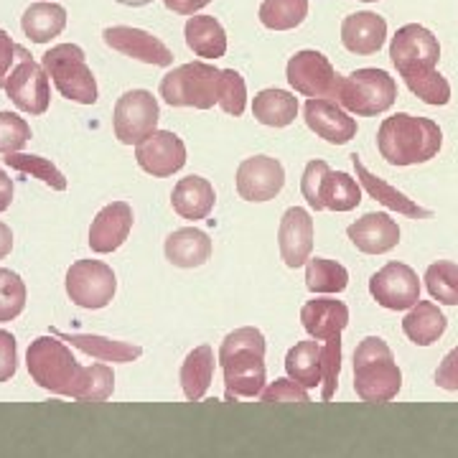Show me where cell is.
<instances>
[{
  "instance_id": "1",
  "label": "cell",
  "mask_w": 458,
  "mask_h": 458,
  "mask_svg": "<svg viewBox=\"0 0 458 458\" xmlns=\"http://www.w3.org/2000/svg\"><path fill=\"white\" fill-rule=\"evenodd\" d=\"M31 379L51 394L74 397L77 403H105L114 393V372L107 364L82 367L59 336L33 339L26 354Z\"/></svg>"
},
{
  "instance_id": "2",
  "label": "cell",
  "mask_w": 458,
  "mask_h": 458,
  "mask_svg": "<svg viewBox=\"0 0 458 458\" xmlns=\"http://www.w3.org/2000/svg\"><path fill=\"white\" fill-rule=\"evenodd\" d=\"M265 349V336L255 327L234 328L225 336L219 346V364L225 372L229 403H237V397H260L267 382Z\"/></svg>"
},
{
  "instance_id": "3",
  "label": "cell",
  "mask_w": 458,
  "mask_h": 458,
  "mask_svg": "<svg viewBox=\"0 0 458 458\" xmlns=\"http://www.w3.org/2000/svg\"><path fill=\"white\" fill-rule=\"evenodd\" d=\"M443 132L436 120L397 113L387 117L377 132V148L382 158L393 165L426 164L438 156Z\"/></svg>"
},
{
  "instance_id": "4",
  "label": "cell",
  "mask_w": 458,
  "mask_h": 458,
  "mask_svg": "<svg viewBox=\"0 0 458 458\" xmlns=\"http://www.w3.org/2000/svg\"><path fill=\"white\" fill-rule=\"evenodd\" d=\"M403 387L393 349L379 336H367L354 352V393L361 403H390Z\"/></svg>"
},
{
  "instance_id": "5",
  "label": "cell",
  "mask_w": 458,
  "mask_h": 458,
  "mask_svg": "<svg viewBox=\"0 0 458 458\" xmlns=\"http://www.w3.org/2000/svg\"><path fill=\"white\" fill-rule=\"evenodd\" d=\"M219 84H222V69L207 64V62H191V64L176 66L161 80V98L171 107H197L209 110L219 105Z\"/></svg>"
},
{
  "instance_id": "6",
  "label": "cell",
  "mask_w": 458,
  "mask_h": 458,
  "mask_svg": "<svg viewBox=\"0 0 458 458\" xmlns=\"http://www.w3.org/2000/svg\"><path fill=\"white\" fill-rule=\"evenodd\" d=\"M334 99L346 113L372 117L393 107L397 99V84L385 69H357L339 80Z\"/></svg>"
},
{
  "instance_id": "7",
  "label": "cell",
  "mask_w": 458,
  "mask_h": 458,
  "mask_svg": "<svg viewBox=\"0 0 458 458\" xmlns=\"http://www.w3.org/2000/svg\"><path fill=\"white\" fill-rule=\"evenodd\" d=\"M41 64L47 69L59 95L80 105L98 102V82L92 69L87 66L84 51L77 44H59L44 54Z\"/></svg>"
},
{
  "instance_id": "8",
  "label": "cell",
  "mask_w": 458,
  "mask_h": 458,
  "mask_svg": "<svg viewBox=\"0 0 458 458\" xmlns=\"http://www.w3.org/2000/svg\"><path fill=\"white\" fill-rule=\"evenodd\" d=\"M390 56L393 64L397 66L400 77L410 80L418 74L436 72V64L441 59V44L436 38V33L428 31L420 23H408L403 29H397L390 44Z\"/></svg>"
},
{
  "instance_id": "9",
  "label": "cell",
  "mask_w": 458,
  "mask_h": 458,
  "mask_svg": "<svg viewBox=\"0 0 458 458\" xmlns=\"http://www.w3.org/2000/svg\"><path fill=\"white\" fill-rule=\"evenodd\" d=\"M117 291L113 267L99 260H77L66 273V293L80 309H105Z\"/></svg>"
},
{
  "instance_id": "10",
  "label": "cell",
  "mask_w": 458,
  "mask_h": 458,
  "mask_svg": "<svg viewBox=\"0 0 458 458\" xmlns=\"http://www.w3.org/2000/svg\"><path fill=\"white\" fill-rule=\"evenodd\" d=\"M114 138L125 146H138L158 125V99L148 89H131L114 105Z\"/></svg>"
},
{
  "instance_id": "11",
  "label": "cell",
  "mask_w": 458,
  "mask_h": 458,
  "mask_svg": "<svg viewBox=\"0 0 458 458\" xmlns=\"http://www.w3.org/2000/svg\"><path fill=\"white\" fill-rule=\"evenodd\" d=\"M285 77L298 95L303 98H336V87L342 74H336L334 64L328 62L321 51L303 49L291 56Z\"/></svg>"
},
{
  "instance_id": "12",
  "label": "cell",
  "mask_w": 458,
  "mask_h": 458,
  "mask_svg": "<svg viewBox=\"0 0 458 458\" xmlns=\"http://www.w3.org/2000/svg\"><path fill=\"white\" fill-rule=\"evenodd\" d=\"M3 89L21 113L44 114L49 110V74H47L44 64L33 62L29 51L21 54V64L11 69V77L5 80Z\"/></svg>"
},
{
  "instance_id": "13",
  "label": "cell",
  "mask_w": 458,
  "mask_h": 458,
  "mask_svg": "<svg viewBox=\"0 0 458 458\" xmlns=\"http://www.w3.org/2000/svg\"><path fill=\"white\" fill-rule=\"evenodd\" d=\"M369 293L382 309L408 311L420 301V280L405 262H387L369 280Z\"/></svg>"
},
{
  "instance_id": "14",
  "label": "cell",
  "mask_w": 458,
  "mask_h": 458,
  "mask_svg": "<svg viewBox=\"0 0 458 458\" xmlns=\"http://www.w3.org/2000/svg\"><path fill=\"white\" fill-rule=\"evenodd\" d=\"M135 161L153 179L174 176L186 165V143L176 132L153 131L135 146Z\"/></svg>"
},
{
  "instance_id": "15",
  "label": "cell",
  "mask_w": 458,
  "mask_h": 458,
  "mask_svg": "<svg viewBox=\"0 0 458 458\" xmlns=\"http://www.w3.org/2000/svg\"><path fill=\"white\" fill-rule=\"evenodd\" d=\"M285 186V168L278 158L252 156L237 168V194L245 201H270Z\"/></svg>"
},
{
  "instance_id": "16",
  "label": "cell",
  "mask_w": 458,
  "mask_h": 458,
  "mask_svg": "<svg viewBox=\"0 0 458 458\" xmlns=\"http://www.w3.org/2000/svg\"><path fill=\"white\" fill-rule=\"evenodd\" d=\"M105 44L110 49L120 51L131 59L146 62L153 66H171L174 64V54L165 47L164 41L153 33L143 31V29H132V26H113L105 29Z\"/></svg>"
},
{
  "instance_id": "17",
  "label": "cell",
  "mask_w": 458,
  "mask_h": 458,
  "mask_svg": "<svg viewBox=\"0 0 458 458\" xmlns=\"http://www.w3.org/2000/svg\"><path fill=\"white\" fill-rule=\"evenodd\" d=\"M306 125L331 146H344L357 135V120L349 117L336 99L311 98L303 107Z\"/></svg>"
},
{
  "instance_id": "18",
  "label": "cell",
  "mask_w": 458,
  "mask_h": 458,
  "mask_svg": "<svg viewBox=\"0 0 458 458\" xmlns=\"http://www.w3.org/2000/svg\"><path fill=\"white\" fill-rule=\"evenodd\" d=\"M280 258L288 267H301L311 258L313 250V219L301 207H291L283 214L278 229Z\"/></svg>"
},
{
  "instance_id": "19",
  "label": "cell",
  "mask_w": 458,
  "mask_h": 458,
  "mask_svg": "<svg viewBox=\"0 0 458 458\" xmlns=\"http://www.w3.org/2000/svg\"><path fill=\"white\" fill-rule=\"evenodd\" d=\"M132 229V209L128 201H113L107 207H102L98 216L92 219L89 227V247L92 252L107 255L114 252L117 247L128 240Z\"/></svg>"
},
{
  "instance_id": "20",
  "label": "cell",
  "mask_w": 458,
  "mask_h": 458,
  "mask_svg": "<svg viewBox=\"0 0 458 458\" xmlns=\"http://www.w3.org/2000/svg\"><path fill=\"white\" fill-rule=\"evenodd\" d=\"M352 245L364 255H385L400 245V227L390 214L369 212L346 229Z\"/></svg>"
},
{
  "instance_id": "21",
  "label": "cell",
  "mask_w": 458,
  "mask_h": 458,
  "mask_svg": "<svg viewBox=\"0 0 458 458\" xmlns=\"http://www.w3.org/2000/svg\"><path fill=\"white\" fill-rule=\"evenodd\" d=\"M385 38H387V21L372 11H361L344 18L342 44L346 51L357 56H372L382 49Z\"/></svg>"
},
{
  "instance_id": "22",
  "label": "cell",
  "mask_w": 458,
  "mask_h": 458,
  "mask_svg": "<svg viewBox=\"0 0 458 458\" xmlns=\"http://www.w3.org/2000/svg\"><path fill=\"white\" fill-rule=\"evenodd\" d=\"M301 321L309 336L316 342H327L339 336L349 324V309L336 298H316L301 309Z\"/></svg>"
},
{
  "instance_id": "23",
  "label": "cell",
  "mask_w": 458,
  "mask_h": 458,
  "mask_svg": "<svg viewBox=\"0 0 458 458\" xmlns=\"http://www.w3.org/2000/svg\"><path fill=\"white\" fill-rule=\"evenodd\" d=\"M214 186L204 176H186L174 186V194H171V204H174V212L179 214L181 219H207L214 209Z\"/></svg>"
},
{
  "instance_id": "24",
  "label": "cell",
  "mask_w": 458,
  "mask_h": 458,
  "mask_svg": "<svg viewBox=\"0 0 458 458\" xmlns=\"http://www.w3.org/2000/svg\"><path fill=\"white\" fill-rule=\"evenodd\" d=\"M352 161H354V168H357V179H360L361 189H364L372 199H377L379 204H385L387 209H393V212L397 214H405L410 219H430V216H433L430 209L418 207L412 199L405 197L403 191H397V189L390 186L387 181L377 179L372 171H367V165L361 164L360 156H352Z\"/></svg>"
},
{
  "instance_id": "25",
  "label": "cell",
  "mask_w": 458,
  "mask_h": 458,
  "mask_svg": "<svg viewBox=\"0 0 458 458\" xmlns=\"http://www.w3.org/2000/svg\"><path fill=\"white\" fill-rule=\"evenodd\" d=\"M209 258H212V240L201 229H176L165 240V260L176 267H201Z\"/></svg>"
},
{
  "instance_id": "26",
  "label": "cell",
  "mask_w": 458,
  "mask_h": 458,
  "mask_svg": "<svg viewBox=\"0 0 458 458\" xmlns=\"http://www.w3.org/2000/svg\"><path fill=\"white\" fill-rule=\"evenodd\" d=\"M214 379V349L209 344H201L181 364V387L189 403L204 400Z\"/></svg>"
},
{
  "instance_id": "27",
  "label": "cell",
  "mask_w": 458,
  "mask_h": 458,
  "mask_svg": "<svg viewBox=\"0 0 458 458\" xmlns=\"http://www.w3.org/2000/svg\"><path fill=\"white\" fill-rule=\"evenodd\" d=\"M186 44L201 59H219L227 54V33L212 16H194L186 21Z\"/></svg>"
},
{
  "instance_id": "28",
  "label": "cell",
  "mask_w": 458,
  "mask_h": 458,
  "mask_svg": "<svg viewBox=\"0 0 458 458\" xmlns=\"http://www.w3.org/2000/svg\"><path fill=\"white\" fill-rule=\"evenodd\" d=\"M448 327L443 311L433 301H418L410 313L403 318V331L410 342L418 346H430L443 336V331Z\"/></svg>"
},
{
  "instance_id": "29",
  "label": "cell",
  "mask_w": 458,
  "mask_h": 458,
  "mask_svg": "<svg viewBox=\"0 0 458 458\" xmlns=\"http://www.w3.org/2000/svg\"><path fill=\"white\" fill-rule=\"evenodd\" d=\"M54 334L59 339H64L72 346H77L80 352L95 357L99 361H117V364H128V361H135L143 349L135 346V344H125V342H114V339H105V336H95V334H62L54 328Z\"/></svg>"
},
{
  "instance_id": "30",
  "label": "cell",
  "mask_w": 458,
  "mask_h": 458,
  "mask_svg": "<svg viewBox=\"0 0 458 458\" xmlns=\"http://www.w3.org/2000/svg\"><path fill=\"white\" fill-rule=\"evenodd\" d=\"M252 114L267 128H288L298 114V99L285 89H262L252 99Z\"/></svg>"
},
{
  "instance_id": "31",
  "label": "cell",
  "mask_w": 458,
  "mask_h": 458,
  "mask_svg": "<svg viewBox=\"0 0 458 458\" xmlns=\"http://www.w3.org/2000/svg\"><path fill=\"white\" fill-rule=\"evenodd\" d=\"M23 33L31 38L33 44H49L64 31L66 11L56 3H33L31 8L23 13Z\"/></svg>"
},
{
  "instance_id": "32",
  "label": "cell",
  "mask_w": 458,
  "mask_h": 458,
  "mask_svg": "<svg viewBox=\"0 0 458 458\" xmlns=\"http://www.w3.org/2000/svg\"><path fill=\"white\" fill-rule=\"evenodd\" d=\"M285 372L291 379H295L298 385L309 387H318L324 382V364H321V346L311 342H298L288 352L285 357Z\"/></svg>"
},
{
  "instance_id": "33",
  "label": "cell",
  "mask_w": 458,
  "mask_h": 458,
  "mask_svg": "<svg viewBox=\"0 0 458 458\" xmlns=\"http://www.w3.org/2000/svg\"><path fill=\"white\" fill-rule=\"evenodd\" d=\"M309 16V0H262L260 23L270 31H291Z\"/></svg>"
},
{
  "instance_id": "34",
  "label": "cell",
  "mask_w": 458,
  "mask_h": 458,
  "mask_svg": "<svg viewBox=\"0 0 458 458\" xmlns=\"http://www.w3.org/2000/svg\"><path fill=\"white\" fill-rule=\"evenodd\" d=\"M306 285L311 293H342L349 285V273L336 260L309 258V262H306Z\"/></svg>"
},
{
  "instance_id": "35",
  "label": "cell",
  "mask_w": 458,
  "mask_h": 458,
  "mask_svg": "<svg viewBox=\"0 0 458 458\" xmlns=\"http://www.w3.org/2000/svg\"><path fill=\"white\" fill-rule=\"evenodd\" d=\"M361 186L344 171H331L324 186V209L331 212H352L360 207Z\"/></svg>"
},
{
  "instance_id": "36",
  "label": "cell",
  "mask_w": 458,
  "mask_h": 458,
  "mask_svg": "<svg viewBox=\"0 0 458 458\" xmlns=\"http://www.w3.org/2000/svg\"><path fill=\"white\" fill-rule=\"evenodd\" d=\"M426 288L443 306H458V265L438 260L426 270Z\"/></svg>"
},
{
  "instance_id": "37",
  "label": "cell",
  "mask_w": 458,
  "mask_h": 458,
  "mask_svg": "<svg viewBox=\"0 0 458 458\" xmlns=\"http://www.w3.org/2000/svg\"><path fill=\"white\" fill-rule=\"evenodd\" d=\"M5 165H11L13 171H21V174H29L33 179L44 181L47 186H51L54 191H64L66 179L64 174L56 168V165L41 158V156H23V153H8L5 156Z\"/></svg>"
},
{
  "instance_id": "38",
  "label": "cell",
  "mask_w": 458,
  "mask_h": 458,
  "mask_svg": "<svg viewBox=\"0 0 458 458\" xmlns=\"http://www.w3.org/2000/svg\"><path fill=\"white\" fill-rule=\"evenodd\" d=\"M26 309V283L18 273L0 267V324L13 321Z\"/></svg>"
},
{
  "instance_id": "39",
  "label": "cell",
  "mask_w": 458,
  "mask_h": 458,
  "mask_svg": "<svg viewBox=\"0 0 458 458\" xmlns=\"http://www.w3.org/2000/svg\"><path fill=\"white\" fill-rule=\"evenodd\" d=\"M408 89L412 95L423 99L426 105H436L443 107L451 102V84L443 77L441 72H428V74H418V77H410L405 80Z\"/></svg>"
},
{
  "instance_id": "40",
  "label": "cell",
  "mask_w": 458,
  "mask_h": 458,
  "mask_svg": "<svg viewBox=\"0 0 458 458\" xmlns=\"http://www.w3.org/2000/svg\"><path fill=\"white\" fill-rule=\"evenodd\" d=\"M219 107L232 117H240L247 107V87L240 72L222 69V84H219Z\"/></svg>"
},
{
  "instance_id": "41",
  "label": "cell",
  "mask_w": 458,
  "mask_h": 458,
  "mask_svg": "<svg viewBox=\"0 0 458 458\" xmlns=\"http://www.w3.org/2000/svg\"><path fill=\"white\" fill-rule=\"evenodd\" d=\"M321 364H324V390H321V400L328 403L336 387H339V372H342V334L327 339V346L321 349Z\"/></svg>"
},
{
  "instance_id": "42",
  "label": "cell",
  "mask_w": 458,
  "mask_h": 458,
  "mask_svg": "<svg viewBox=\"0 0 458 458\" xmlns=\"http://www.w3.org/2000/svg\"><path fill=\"white\" fill-rule=\"evenodd\" d=\"M31 140V128L16 113H0V153H18Z\"/></svg>"
},
{
  "instance_id": "43",
  "label": "cell",
  "mask_w": 458,
  "mask_h": 458,
  "mask_svg": "<svg viewBox=\"0 0 458 458\" xmlns=\"http://www.w3.org/2000/svg\"><path fill=\"white\" fill-rule=\"evenodd\" d=\"M328 176H331V168H328L327 161H311L303 171L301 191H303V199L311 204L316 212L324 209V186H327Z\"/></svg>"
},
{
  "instance_id": "44",
  "label": "cell",
  "mask_w": 458,
  "mask_h": 458,
  "mask_svg": "<svg viewBox=\"0 0 458 458\" xmlns=\"http://www.w3.org/2000/svg\"><path fill=\"white\" fill-rule=\"evenodd\" d=\"M262 403H298V405H306L311 403V397L306 393L303 385H298L291 377H283V379H276L270 387H265L260 393Z\"/></svg>"
},
{
  "instance_id": "45",
  "label": "cell",
  "mask_w": 458,
  "mask_h": 458,
  "mask_svg": "<svg viewBox=\"0 0 458 458\" xmlns=\"http://www.w3.org/2000/svg\"><path fill=\"white\" fill-rule=\"evenodd\" d=\"M18 369L16 336L0 328V382H8Z\"/></svg>"
},
{
  "instance_id": "46",
  "label": "cell",
  "mask_w": 458,
  "mask_h": 458,
  "mask_svg": "<svg viewBox=\"0 0 458 458\" xmlns=\"http://www.w3.org/2000/svg\"><path fill=\"white\" fill-rule=\"evenodd\" d=\"M436 385L448 393H458V346L451 349L436 369Z\"/></svg>"
},
{
  "instance_id": "47",
  "label": "cell",
  "mask_w": 458,
  "mask_h": 458,
  "mask_svg": "<svg viewBox=\"0 0 458 458\" xmlns=\"http://www.w3.org/2000/svg\"><path fill=\"white\" fill-rule=\"evenodd\" d=\"M18 51L21 49L13 44V38L0 29V87H5L8 72H11V66H13V59H16Z\"/></svg>"
},
{
  "instance_id": "48",
  "label": "cell",
  "mask_w": 458,
  "mask_h": 458,
  "mask_svg": "<svg viewBox=\"0 0 458 458\" xmlns=\"http://www.w3.org/2000/svg\"><path fill=\"white\" fill-rule=\"evenodd\" d=\"M165 8L179 13V16H194L201 8H207L212 0H164Z\"/></svg>"
},
{
  "instance_id": "49",
  "label": "cell",
  "mask_w": 458,
  "mask_h": 458,
  "mask_svg": "<svg viewBox=\"0 0 458 458\" xmlns=\"http://www.w3.org/2000/svg\"><path fill=\"white\" fill-rule=\"evenodd\" d=\"M13 201V181L0 168V214L5 212Z\"/></svg>"
},
{
  "instance_id": "50",
  "label": "cell",
  "mask_w": 458,
  "mask_h": 458,
  "mask_svg": "<svg viewBox=\"0 0 458 458\" xmlns=\"http://www.w3.org/2000/svg\"><path fill=\"white\" fill-rule=\"evenodd\" d=\"M11 250H13V232L8 225H3L0 222V260L3 258H8L11 255Z\"/></svg>"
},
{
  "instance_id": "51",
  "label": "cell",
  "mask_w": 458,
  "mask_h": 458,
  "mask_svg": "<svg viewBox=\"0 0 458 458\" xmlns=\"http://www.w3.org/2000/svg\"><path fill=\"white\" fill-rule=\"evenodd\" d=\"M117 3L131 5V8H140V5H148V3H153V0H117Z\"/></svg>"
},
{
  "instance_id": "52",
  "label": "cell",
  "mask_w": 458,
  "mask_h": 458,
  "mask_svg": "<svg viewBox=\"0 0 458 458\" xmlns=\"http://www.w3.org/2000/svg\"><path fill=\"white\" fill-rule=\"evenodd\" d=\"M361 3H377V0H361Z\"/></svg>"
}]
</instances>
